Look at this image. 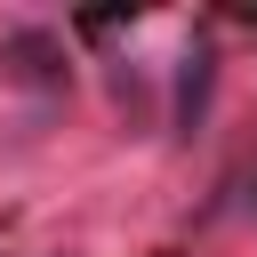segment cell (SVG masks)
Segmentation results:
<instances>
[{
	"instance_id": "3957f363",
	"label": "cell",
	"mask_w": 257,
	"mask_h": 257,
	"mask_svg": "<svg viewBox=\"0 0 257 257\" xmlns=\"http://www.w3.org/2000/svg\"><path fill=\"white\" fill-rule=\"evenodd\" d=\"M249 201H257V185H249Z\"/></svg>"
},
{
	"instance_id": "7a4b0ae2",
	"label": "cell",
	"mask_w": 257,
	"mask_h": 257,
	"mask_svg": "<svg viewBox=\"0 0 257 257\" xmlns=\"http://www.w3.org/2000/svg\"><path fill=\"white\" fill-rule=\"evenodd\" d=\"M209 80H217V56H209V48H185V56H177V128H185V137H193L201 112H209Z\"/></svg>"
},
{
	"instance_id": "6da1fadb",
	"label": "cell",
	"mask_w": 257,
	"mask_h": 257,
	"mask_svg": "<svg viewBox=\"0 0 257 257\" xmlns=\"http://www.w3.org/2000/svg\"><path fill=\"white\" fill-rule=\"evenodd\" d=\"M0 80H16V88H64L72 80V64H64V40L48 32V24H16V32H0Z\"/></svg>"
}]
</instances>
